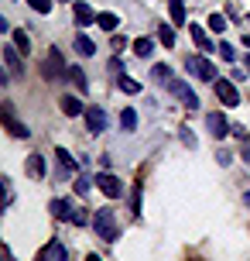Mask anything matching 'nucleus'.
<instances>
[{
  "label": "nucleus",
  "mask_w": 250,
  "mask_h": 261,
  "mask_svg": "<svg viewBox=\"0 0 250 261\" xmlns=\"http://www.w3.org/2000/svg\"><path fill=\"white\" fill-rule=\"evenodd\" d=\"M92 227H96V234L103 237V241H113V237L120 234V223H117V217L110 213V206L92 210Z\"/></svg>",
  "instance_id": "obj_1"
},
{
  "label": "nucleus",
  "mask_w": 250,
  "mask_h": 261,
  "mask_svg": "<svg viewBox=\"0 0 250 261\" xmlns=\"http://www.w3.org/2000/svg\"><path fill=\"white\" fill-rule=\"evenodd\" d=\"M185 69L196 79H202V83H216V69H212V62L202 59V55H189V59H185Z\"/></svg>",
  "instance_id": "obj_2"
},
{
  "label": "nucleus",
  "mask_w": 250,
  "mask_h": 261,
  "mask_svg": "<svg viewBox=\"0 0 250 261\" xmlns=\"http://www.w3.org/2000/svg\"><path fill=\"white\" fill-rule=\"evenodd\" d=\"M165 86H168L171 96H178V100H182V107H189V110H196V107H199V96L192 93V86H189L185 79H175V76H171Z\"/></svg>",
  "instance_id": "obj_3"
},
{
  "label": "nucleus",
  "mask_w": 250,
  "mask_h": 261,
  "mask_svg": "<svg viewBox=\"0 0 250 261\" xmlns=\"http://www.w3.org/2000/svg\"><path fill=\"white\" fill-rule=\"evenodd\" d=\"M212 93H216V100L223 107H240V93L233 86V79H216L212 83Z\"/></svg>",
  "instance_id": "obj_4"
},
{
  "label": "nucleus",
  "mask_w": 250,
  "mask_h": 261,
  "mask_svg": "<svg viewBox=\"0 0 250 261\" xmlns=\"http://www.w3.org/2000/svg\"><path fill=\"white\" fill-rule=\"evenodd\" d=\"M92 182H96V189H100L106 199H120V193H123L120 179H117V175H110V172H100V175H96Z\"/></svg>",
  "instance_id": "obj_5"
},
{
  "label": "nucleus",
  "mask_w": 250,
  "mask_h": 261,
  "mask_svg": "<svg viewBox=\"0 0 250 261\" xmlns=\"http://www.w3.org/2000/svg\"><path fill=\"white\" fill-rule=\"evenodd\" d=\"M206 127H209L212 138H226V134H233V127H230V120L220 114V110H212V114H206Z\"/></svg>",
  "instance_id": "obj_6"
},
{
  "label": "nucleus",
  "mask_w": 250,
  "mask_h": 261,
  "mask_svg": "<svg viewBox=\"0 0 250 261\" xmlns=\"http://www.w3.org/2000/svg\"><path fill=\"white\" fill-rule=\"evenodd\" d=\"M86 130L89 134H103L106 130V110L103 107H89L86 110Z\"/></svg>",
  "instance_id": "obj_7"
},
{
  "label": "nucleus",
  "mask_w": 250,
  "mask_h": 261,
  "mask_svg": "<svg viewBox=\"0 0 250 261\" xmlns=\"http://www.w3.org/2000/svg\"><path fill=\"white\" fill-rule=\"evenodd\" d=\"M4 62L11 69V76H24V62H21V52H17V45H4Z\"/></svg>",
  "instance_id": "obj_8"
},
{
  "label": "nucleus",
  "mask_w": 250,
  "mask_h": 261,
  "mask_svg": "<svg viewBox=\"0 0 250 261\" xmlns=\"http://www.w3.org/2000/svg\"><path fill=\"white\" fill-rule=\"evenodd\" d=\"M62 72H66V62H62L58 48H52L48 59H45V79H62Z\"/></svg>",
  "instance_id": "obj_9"
},
{
  "label": "nucleus",
  "mask_w": 250,
  "mask_h": 261,
  "mask_svg": "<svg viewBox=\"0 0 250 261\" xmlns=\"http://www.w3.org/2000/svg\"><path fill=\"white\" fill-rule=\"evenodd\" d=\"M4 124H7V130H11L14 138H27V134H31L27 124H21V120L14 117V107L11 103H4Z\"/></svg>",
  "instance_id": "obj_10"
},
{
  "label": "nucleus",
  "mask_w": 250,
  "mask_h": 261,
  "mask_svg": "<svg viewBox=\"0 0 250 261\" xmlns=\"http://www.w3.org/2000/svg\"><path fill=\"white\" fill-rule=\"evenodd\" d=\"M72 14H76V24L79 28L96 24V14H92V7L86 4V0H76V4H72Z\"/></svg>",
  "instance_id": "obj_11"
},
{
  "label": "nucleus",
  "mask_w": 250,
  "mask_h": 261,
  "mask_svg": "<svg viewBox=\"0 0 250 261\" xmlns=\"http://www.w3.org/2000/svg\"><path fill=\"white\" fill-rule=\"evenodd\" d=\"M86 110H89V107H82L79 96H62V114H66V117H79Z\"/></svg>",
  "instance_id": "obj_12"
},
{
  "label": "nucleus",
  "mask_w": 250,
  "mask_h": 261,
  "mask_svg": "<svg viewBox=\"0 0 250 261\" xmlns=\"http://www.w3.org/2000/svg\"><path fill=\"white\" fill-rule=\"evenodd\" d=\"M27 175L31 179H45V155H27Z\"/></svg>",
  "instance_id": "obj_13"
},
{
  "label": "nucleus",
  "mask_w": 250,
  "mask_h": 261,
  "mask_svg": "<svg viewBox=\"0 0 250 261\" xmlns=\"http://www.w3.org/2000/svg\"><path fill=\"white\" fill-rule=\"evenodd\" d=\"M96 24H100L106 35H110V31H117V28H120V17H117L113 11H103V14H96Z\"/></svg>",
  "instance_id": "obj_14"
},
{
  "label": "nucleus",
  "mask_w": 250,
  "mask_h": 261,
  "mask_svg": "<svg viewBox=\"0 0 250 261\" xmlns=\"http://www.w3.org/2000/svg\"><path fill=\"white\" fill-rule=\"evenodd\" d=\"M189 31H192V41H196L202 52H212V41H209V35H206L202 28H199V24H189Z\"/></svg>",
  "instance_id": "obj_15"
},
{
  "label": "nucleus",
  "mask_w": 250,
  "mask_h": 261,
  "mask_svg": "<svg viewBox=\"0 0 250 261\" xmlns=\"http://www.w3.org/2000/svg\"><path fill=\"white\" fill-rule=\"evenodd\" d=\"M168 14H171V24H185V4L182 0H168Z\"/></svg>",
  "instance_id": "obj_16"
},
{
  "label": "nucleus",
  "mask_w": 250,
  "mask_h": 261,
  "mask_svg": "<svg viewBox=\"0 0 250 261\" xmlns=\"http://www.w3.org/2000/svg\"><path fill=\"white\" fill-rule=\"evenodd\" d=\"M76 52H79L82 59H89V55L96 52V45H92V41L86 38V35H82V31H79V35H76Z\"/></svg>",
  "instance_id": "obj_17"
},
{
  "label": "nucleus",
  "mask_w": 250,
  "mask_h": 261,
  "mask_svg": "<svg viewBox=\"0 0 250 261\" xmlns=\"http://www.w3.org/2000/svg\"><path fill=\"white\" fill-rule=\"evenodd\" d=\"M158 38H161V45H165V48H175V28L161 21V28H158Z\"/></svg>",
  "instance_id": "obj_18"
},
{
  "label": "nucleus",
  "mask_w": 250,
  "mask_h": 261,
  "mask_svg": "<svg viewBox=\"0 0 250 261\" xmlns=\"http://www.w3.org/2000/svg\"><path fill=\"white\" fill-rule=\"evenodd\" d=\"M55 213V217H62V220H69L72 217V206H69V199H52V206H48Z\"/></svg>",
  "instance_id": "obj_19"
},
{
  "label": "nucleus",
  "mask_w": 250,
  "mask_h": 261,
  "mask_svg": "<svg viewBox=\"0 0 250 261\" xmlns=\"http://www.w3.org/2000/svg\"><path fill=\"white\" fill-rule=\"evenodd\" d=\"M55 158H58V165H62V172H66V175L76 169V162H72V155H69L66 148H55Z\"/></svg>",
  "instance_id": "obj_20"
},
{
  "label": "nucleus",
  "mask_w": 250,
  "mask_h": 261,
  "mask_svg": "<svg viewBox=\"0 0 250 261\" xmlns=\"http://www.w3.org/2000/svg\"><path fill=\"white\" fill-rule=\"evenodd\" d=\"M11 41L17 45V52H31V38H27V31H14Z\"/></svg>",
  "instance_id": "obj_21"
},
{
  "label": "nucleus",
  "mask_w": 250,
  "mask_h": 261,
  "mask_svg": "<svg viewBox=\"0 0 250 261\" xmlns=\"http://www.w3.org/2000/svg\"><path fill=\"white\" fill-rule=\"evenodd\" d=\"M134 52L141 55V59H147V55L154 52V41H151V38H137V41H134Z\"/></svg>",
  "instance_id": "obj_22"
},
{
  "label": "nucleus",
  "mask_w": 250,
  "mask_h": 261,
  "mask_svg": "<svg viewBox=\"0 0 250 261\" xmlns=\"http://www.w3.org/2000/svg\"><path fill=\"white\" fill-rule=\"evenodd\" d=\"M120 127H123V130H134V127H137V110H131V107H127V110L120 114Z\"/></svg>",
  "instance_id": "obj_23"
},
{
  "label": "nucleus",
  "mask_w": 250,
  "mask_h": 261,
  "mask_svg": "<svg viewBox=\"0 0 250 261\" xmlns=\"http://www.w3.org/2000/svg\"><path fill=\"white\" fill-rule=\"evenodd\" d=\"M226 24H230V21H226L223 14L216 11V14H209V31H216V35H223L226 31Z\"/></svg>",
  "instance_id": "obj_24"
},
{
  "label": "nucleus",
  "mask_w": 250,
  "mask_h": 261,
  "mask_svg": "<svg viewBox=\"0 0 250 261\" xmlns=\"http://www.w3.org/2000/svg\"><path fill=\"white\" fill-rule=\"evenodd\" d=\"M69 79L76 83V90L86 93V86H89V83H86V72H82V69H76V65H72V69H69Z\"/></svg>",
  "instance_id": "obj_25"
},
{
  "label": "nucleus",
  "mask_w": 250,
  "mask_h": 261,
  "mask_svg": "<svg viewBox=\"0 0 250 261\" xmlns=\"http://www.w3.org/2000/svg\"><path fill=\"white\" fill-rule=\"evenodd\" d=\"M120 90L131 93V96H137V93H141V83H137V79H131V76H120Z\"/></svg>",
  "instance_id": "obj_26"
},
{
  "label": "nucleus",
  "mask_w": 250,
  "mask_h": 261,
  "mask_svg": "<svg viewBox=\"0 0 250 261\" xmlns=\"http://www.w3.org/2000/svg\"><path fill=\"white\" fill-rule=\"evenodd\" d=\"M69 220L76 223V227H86V223L92 220V213H89V210H72V217H69Z\"/></svg>",
  "instance_id": "obj_27"
},
{
  "label": "nucleus",
  "mask_w": 250,
  "mask_h": 261,
  "mask_svg": "<svg viewBox=\"0 0 250 261\" xmlns=\"http://www.w3.org/2000/svg\"><path fill=\"white\" fill-rule=\"evenodd\" d=\"M45 254H48V258H55V261H66L69 254H66V248H62V244H58V241H52V244H48V251H45Z\"/></svg>",
  "instance_id": "obj_28"
},
{
  "label": "nucleus",
  "mask_w": 250,
  "mask_h": 261,
  "mask_svg": "<svg viewBox=\"0 0 250 261\" xmlns=\"http://www.w3.org/2000/svg\"><path fill=\"white\" fill-rule=\"evenodd\" d=\"M27 7H31L35 14H48L52 11V0H27Z\"/></svg>",
  "instance_id": "obj_29"
},
{
  "label": "nucleus",
  "mask_w": 250,
  "mask_h": 261,
  "mask_svg": "<svg viewBox=\"0 0 250 261\" xmlns=\"http://www.w3.org/2000/svg\"><path fill=\"white\" fill-rule=\"evenodd\" d=\"M151 76L158 79V83H168V79H171V69H168V65H154V69H151Z\"/></svg>",
  "instance_id": "obj_30"
},
{
  "label": "nucleus",
  "mask_w": 250,
  "mask_h": 261,
  "mask_svg": "<svg viewBox=\"0 0 250 261\" xmlns=\"http://www.w3.org/2000/svg\"><path fill=\"white\" fill-rule=\"evenodd\" d=\"M92 186H96V182H89V179H86V175H79V179H76V186H72V189H76V193H79V196H86V193H89V189H92Z\"/></svg>",
  "instance_id": "obj_31"
},
{
  "label": "nucleus",
  "mask_w": 250,
  "mask_h": 261,
  "mask_svg": "<svg viewBox=\"0 0 250 261\" xmlns=\"http://www.w3.org/2000/svg\"><path fill=\"white\" fill-rule=\"evenodd\" d=\"M220 55H223L226 62H233V59H237V52H233V45H226V41H220Z\"/></svg>",
  "instance_id": "obj_32"
},
{
  "label": "nucleus",
  "mask_w": 250,
  "mask_h": 261,
  "mask_svg": "<svg viewBox=\"0 0 250 261\" xmlns=\"http://www.w3.org/2000/svg\"><path fill=\"white\" fill-rule=\"evenodd\" d=\"M216 158H220V165H230V162H233V155H230V151H216Z\"/></svg>",
  "instance_id": "obj_33"
},
{
  "label": "nucleus",
  "mask_w": 250,
  "mask_h": 261,
  "mask_svg": "<svg viewBox=\"0 0 250 261\" xmlns=\"http://www.w3.org/2000/svg\"><path fill=\"white\" fill-rule=\"evenodd\" d=\"M134 213H141V186L134 189Z\"/></svg>",
  "instance_id": "obj_34"
},
{
  "label": "nucleus",
  "mask_w": 250,
  "mask_h": 261,
  "mask_svg": "<svg viewBox=\"0 0 250 261\" xmlns=\"http://www.w3.org/2000/svg\"><path fill=\"white\" fill-rule=\"evenodd\" d=\"M243 162H247V165H250V138H247V141H243Z\"/></svg>",
  "instance_id": "obj_35"
},
{
  "label": "nucleus",
  "mask_w": 250,
  "mask_h": 261,
  "mask_svg": "<svg viewBox=\"0 0 250 261\" xmlns=\"http://www.w3.org/2000/svg\"><path fill=\"white\" fill-rule=\"evenodd\" d=\"M86 261H100V254H86Z\"/></svg>",
  "instance_id": "obj_36"
},
{
  "label": "nucleus",
  "mask_w": 250,
  "mask_h": 261,
  "mask_svg": "<svg viewBox=\"0 0 250 261\" xmlns=\"http://www.w3.org/2000/svg\"><path fill=\"white\" fill-rule=\"evenodd\" d=\"M4 254H7V261H14V254H11V251H4Z\"/></svg>",
  "instance_id": "obj_37"
},
{
  "label": "nucleus",
  "mask_w": 250,
  "mask_h": 261,
  "mask_svg": "<svg viewBox=\"0 0 250 261\" xmlns=\"http://www.w3.org/2000/svg\"><path fill=\"white\" fill-rule=\"evenodd\" d=\"M247 72H250V55H247Z\"/></svg>",
  "instance_id": "obj_38"
},
{
  "label": "nucleus",
  "mask_w": 250,
  "mask_h": 261,
  "mask_svg": "<svg viewBox=\"0 0 250 261\" xmlns=\"http://www.w3.org/2000/svg\"><path fill=\"white\" fill-rule=\"evenodd\" d=\"M247 206H250V193H247Z\"/></svg>",
  "instance_id": "obj_39"
},
{
  "label": "nucleus",
  "mask_w": 250,
  "mask_h": 261,
  "mask_svg": "<svg viewBox=\"0 0 250 261\" xmlns=\"http://www.w3.org/2000/svg\"><path fill=\"white\" fill-rule=\"evenodd\" d=\"M66 4H76V0H66Z\"/></svg>",
  "instance_id": "obj_40"
},
{
  "label": "nucleus",
  "mask_w": 250,
  "mask_h": 261,
  "mask_svg": "<svg viewBox=\"0 0 250 261\" xmlns=\"http://www.w3.org/2000/svg\"><path fill=\"white\" fill-rule=\"evenodd\" d=\"M247 21H250V17H247Z\"/></svg>",
  "instance_id": "obj_41"
}]
</instances>
